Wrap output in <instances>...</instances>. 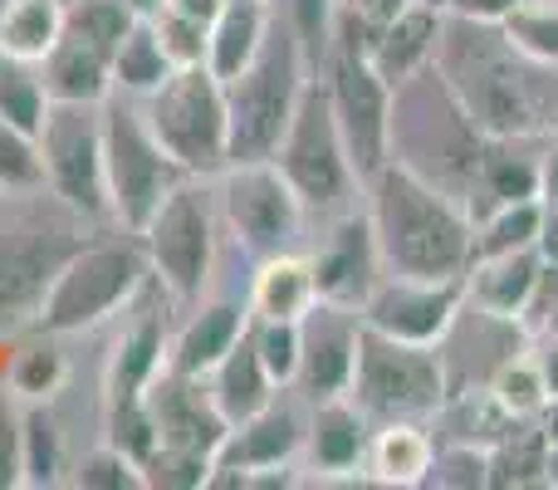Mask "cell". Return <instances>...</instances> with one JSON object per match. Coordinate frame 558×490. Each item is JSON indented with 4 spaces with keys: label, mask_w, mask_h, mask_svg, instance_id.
<instances>
[{
    "label": "cell",
    "mask_w": 558,
    "mask_h": 490,
    "mask_svg": "<svg viewBox=\"0 0 558 490\" xmlns=\"http://www.w3.org/2000/svg\"><path fill=\"white\" fill-rule=\"evenodd\" d=\"M436 69L485 138H544L558 128V69L514 49L490 20L441 15Z\"/></svg>",
    "instance_id": "1"
},
{
    "label": "cell",
    "mask_w": 558,
    "mask_h": 490,
    "mask_svg": "<svg viewBox=\"0 0 558 490\" xmlns=\"http://www.w3.org/2000/svg\"><path fill=\"white\" fill-rule=\"evenodd\" d=\"M363 212L373 222L377 255L387 275L456 279L475 260V222L451 192L387 163L363 182Z\"/></svg>",
    "instance_id": "2"
},
{
    "label": "cell",
    "mask_w": 558,
    "mask_h": 490,
    "mask_svg": "<svg viewBox=\"0 0 558 490\" xmlns=\"http://www.w3.org/2000/svg\"><path fill=\"white\" fill-rule=\"evenodd\" d=\"M485 143L490 138L475 128L465 104L451 94L436 59L392 88V163L451 192L461 206L481 172Z\"/></svg>",
    "instance_id": "3"
},
{
    "label": "cell",
    "mask_w": 558,
    "mask_h": 490,
    "mask_svg": "<svg viewBox=\"0 0 558 490\" xmlns=\"http://www.w3.org/2000/svg\"><path fill=\"white\" fill-rule=\"evenodd\" d=\"M147 279H153V270H147L143 241L113 226V236L84 241L54 270L29 324L39 334H88V328L108 324L113 314H123L143 295Z\"/></svg>",
    "instance_id": "4"
},
{
    "label": "cell",
    "mask_w": 558,
    "mask_h": 490,
    "mask_svg": "<svg viewBox=\"0 0 558 490\" xmlns=\"http://www.w3.org/2000/svg\"><path fill=\"white\" fill-rule=\"evenodd\" d=\"M275 15V10H270ZM314 79L299 35L284 20H270L260 55L241 69L235 79H226V108H231V163H260L275 157L279 138H284L289 118L299 108V94Z\"/></svg>",
    "instance_id": "5"
},
{
    "label": "cell",
    "mask_w": 558,
    "mask_h": 490,
    "mask_svg": "<svg viewBox=\"0 0 558 490\" xmlns=\"http://www.w3.org/2000/svg\"><path fill=\"white\" fill-rule=\"evenodd\" d=\"M104 182H108V222L133 236L186 182V167L147 128L143 98L128 94L104 98Z\"/></svg>",
    "instance_id": "6"
},
{
    "label": "cell",
    "mask_w": 558,
    "mask_h": 490,
    "mask_svg": "<svg viewBox=\"0 0 558 490\" xmlns=\"http://www.w3.org/2000/svg\"><path fill=\"white\" fill-rule=\"evenodd\" d=\"M275 167L284 172V182L294 187V196L304 202L308 222H328V216H343L363 202V182L353 172V157L348 143L338 133L333 104H328L324 79H308L299 108L289 118L284 138L275 147Z\"/></svg>",
    "instance_id": "7"
},
{
    "label": "cell",
    "mask_w": 558,
    "mask_h": 490,
    "mask_svg": "<svg viewBox=\"0 0 558 490\" xmlns=\"http://www.w3.org/2000/svg\"><path fill=\"white\" fill-rule=\"evenodd\" d=\"M147 250L153 279L177 299L196 304L211 289L216 246H221V206H216V177H186L172 196L137 231Z\"/></svg>",
    "instance_id": "8"
},
{
    "label": "cell",
    "mask_w": 558,
    "mask_h": 490,
    "mask_svg": "<svg viewBox=\"0 0 558 490\" xmlns=\"http://www.w3.org/2000/svg\"><path fill=\"white\" fill-rule=\"evenodd\" d=\"M348 397L363 407L373 427L383 422H436L446 407V368L432 344H407L387 338L363 324L357 338V363Z\"/></svg>",
    "instance_id": "9"
},
{
    "label": "cell",
    "mask_w": 558,
    "mask_h": 490,
    "mask_svg": "<svg viewBox=\"0 0 558 490\" xmlns=\"http://www.w3.org/2000/svg\"><path fill=\"white\" fill-rule=\"evenodd\" d=\"M147 128L186 167V177H221L231 167V108L226 84L206 64L172 69L162 88L143 98Z\"/></svg>",
    "instance_id": "10"
},
{
    "label": "cell",
    "mask_w": 558,
    "mask_h": 490,
    "mask_svg": "<svg viewBox=\"0 0 558 490\" xmlns=\"http://www.w3.org/2000/svg\"><path fill=\"white\" fill-rule=\"evenodd\" d=\"M216 206H221V231L251 260L279 255V250H304L308 212L275 167V157L260 163H231L216 177Z\"/></svg>",
    "instance_id": "11"
},
{
    "label": "cell",
    "mask_w": 558,
    "mask_h": 490,
    "mask_svg": "<svg viewBox=\"0 0 558 490\" xmlns=\"http://www.w3.org/2000/svg\"><path fill=\"white\" fill-rule=\"evenodd\" d=\"M304 427H308V403L294 387H279L260 413L235 422L216 446V471L211 486H275L294 481L299 452H304Z\"/></svg>",
    "instance_id": "12"
},
{
    "label": "cell",
    "mask_w": 558,
    "mask_h": 490,
    "mask_svg": "<svg viewBox=\"0 0 558 490\" xmlns=\"http://www.w3.org/2000/svg\"><path fill=\"white\" fill-rule=\"evenodd\" d=\"M39 153H45L49 192L88 222H108L104 104H49V118L39 128Z\"/></svg>",
    "instance_id": "13"
},
{
    "label": "cell",
    "mask_w": 558,
    "mask_h": 490,
    "mask_svg": "<svg viewBox=\"0 0 558 490\" xmlns=\"http://www.w3.org/2000/svg\"><path fill=\"white\" fill-rule=\"evenodd\" d=\"M45 192L49 187H39V192H0V202H5V222H0V328H10L15 319H35L54 270L78 250V246L54 250L45 241L49 222L39 216Z\"/></svg>",
    "instance_id": "14"
},
{
    "label": "cell",
    "mask_w": 558,
    "mask_h": 490,
    "mask_svg": "<svg viewBox=\"0 0 558 490\" xmlns=\"http://www.w3.org/2000/svg\"><path fill=\"white\" fill-rule=\"evenodd\" d=\"M465 304V275L456 279H412V275H383L373 295L363 299V324L387 338H407V344H441L451 319Z\"/></svg>",
    "instance_id": "15"
},
{
    "label": "cell",
    "mask_w": 558,
    "mask_h": 490,
    "mask_svg": "<svg viewBox=\"0 0 558 490\" xmlns=\"http://www.w3.org/2000/svg\"><path fill=\"white\" fill-rule=\"evenodd\" d=\"M357 338H363V314H357L353 304L318 299V304L299 319L294 393L304 397V403H324V397L348 393L353 363H357Z\"/></svg>",
    "instance_id": "16"
},
{
    "label": "cell",
    "mask_w": 558,
    "mask_h": 490,
    "mask_svg": "<svg viewBox=\"0 0 558 490\" xmlns=\"http://www.w3.org/2000/svg\"><path fill=\"white\" fill-rule=\"evenodd\" d=\"M308 260H314L318 299L353 304V309H363V299L373 295V285L387 275L363 202H357L353 212H343V216L318 222V241L308 246Z\"/></svg>",
    "instance_id": "17"
},
{
    "label": "cell",
    "mask_w": 558,
    "mask_h": 490,
    "mask_svg": "<svg viewBox=\"0 0 558 490\" xmlns=\"http://www.w3.org/2000/svg\"><path fill=\"white\" fill-rule=\"evenodd\" d=\"M524 344H530V334L520 328V319L490 314V309L465 299L461 314L451 319V328H446L441 344H436L441 368H446V397L485 393L495 368H500L510 354H520Z\"/></svg>",
    "instance_id": "18"
},
{
    "label": "cell",
    "mask_w": 558,
    "mask_h": 490,
    "mask_svg": "<svg viewBox=\"0 0 558 490\" xmlns=\"http://www.w3.org/2000/svg\"><path fill=\"white\" fill-rule=\"evenodd\" d=\"M143 403H147V417H153V427H157V446H186V452L216 456L221 437L231 432V422L221 417L206 378L162 368V373L147 383Z\"/></svg>",
    "instance_id": "19"
},
{
    "label": "cell",
    "mask_w": 558,
    "mask_h": 490,
    "mask_svg": "<svg viewBox=\"0 0 558 490\" xmlns=\"http://www.w3.org/2000/svg\"><path fill=\"white\" fill-rule=\"evenodd\" d=\"M367 442H373V422L353 397H324L308 403L304 427V452H299V471L318 476V481H363Z\"/></svg>",
    "instance_id": "20"
},
{
    "label": "cell",
    "mask_w": 558,
    "mask_h": 490,
    "mask_svg": "<svg viewBox=\"0 0 558 490\" xmlns=\"http://www.w3.org/2000/svg\"><path fill=\"white\" fill-rule=\"evenodd\" d=\"M147 285L133 304L123 309V334L113 338V354H108V373H104V407H123V403H143L147 383L167 368V319L157 309L143 304Z\"/></svg>",
    "instance_id": "21"
},
{
    "label": "cell",
    "mask_w": 558,
    "mask_h": 490,
    "mask_svg": "<svg viewBox=\"0 0 558 490\" xmlns=\"http://www.w3.org/2000/svg\"><path fill=\"white\" fill-rule=\"evenodd\" d=\"M251 328V304L245 299H196L192 314L172 328V344H167V368L177 373L206 378L226 354L235 348V338Z\"/></svg>",
    "instance_id": "22"
},
{
    "label": "cell",
    "mask_w": 558,
    "mask_h": 490,
    "mask_svg": "<svg viewBox=\"0 0 558 490\" xmlns=\"http://www.w3.org/2000/svg\"><path fill=\"white\" fill-rule=\"evenodd\" d=\"M539 143L544 138H490V143H485L481 172H475L471 196H465L471 222L495 212V206L539 196Z\"/></svg>",
    "instance_id": "23"
},
{
    "label": "cell",
    "mask_w": 558,
    "mask_h": 490,
    "mask_svg": "<svg viewBox=\"0 0 558 490\" xmlns=\"http://www.w3.org/2000/svg\"><path fill=\"white\" fill-rule=\"evenodd\" d=\"M39 79L54 104H104L113 94V49L64 25L59 45L39 64Z\"/></svg>",
    "instance_id": "24"
},
{
    "label": "cell",
    "mask_w": 558,
    "mask_h": 490,
    "mask_svg": "<svg viewBox=\"0 0 558 490\" xmlns=\"http://www.w3.org/2000/svg\"><path fill=\"white\" fill-rule=\"evenodd\" d=\"M441 15H446V10L412 0V5L397 10V15L387 20V25H377V29H373L367 59H373V69H377V74H383L392 88L436 59V39H441Z\"/></svg>",
    "instance_id": "25"
},
{
    "label": "cell",
    "mask_w": 558,
    "mask_h": 490,
    "mask_svg": "<svg viewBox=\"0 0 558 490\" xmlns=\"http://www.w3.org/2000/svg\"><path fill=\"white\" fill-rule=\"evenodd\" d=\"M432 456H436V432L426 422H383L373 427V442H367L363 481L387 490L426 486Z\"/></svg>",
    "instance_id": "26"
},
{
    "label": "cell",
    "mask_w": 558,
    "mask_h": 490,
    "mask_svg": "<svg viewBox=\"0 0 558 490\" xmlns=\"http://www.w3.org/2000/svg\"><path fill=\"white\" fill-rule=\"evenodd\" d=\"M245 304H251V319H289V324H299L318 304L308 250H279V255L255 260V279Z\"/></svg>",
    "instance_id": "27"
},
{
    "label": "cell",
    "mask_w": 558,
    "mask_h": 490,
    "mask_svg": "<svg viewBox=\"0 0 558 490\" xmlns=\"http://www.w3.org/2000/svg\"><path fill=\"white\" fill-rule=\"evenodd\" d=\"M539 270H544L539 246L505 250V255H481V260H471V270H465V299L490 309V314L520 319V309L530 304L534 285H539Z\"/></svg>",
    "instance_id": "28"
},
{
    "label": "cell",
    "mask_w": 558,
    "mask_h": 490,
    "mask_svg": "<svg viewBox=\"0 0 558 490\" xmlns=\"http://www.w3.org/2000/svg\"><path fill=\"white\" fill-rule=\"evenodd\" d=\"M206 387H211L216 407H221L226 422H245L251 413H260L265 403L279 393V383L270 378V368L260 363V354H255V338L251 328H245L241 338H235V348L221 358V363L206 373Z\"/></svg>",
    "instance_id": "29"
},
{
    "label": "cell",
    "mask_w": 558,
    "mask_h": 490,
    "mask_svg": "<svg viewBox=\"0 0 558 490\" xmlns=\"http://www.w3.org/2000/svg\"><path fill=\"white\" fill-rule=\"evenodd\" d=\"M270 0H226V10L211 20V39H206V69L216 79H235L255 55H260L265 35H270Z\"/></svg>",
    "instance_id": "30"
},
{
    "label": "cell",
    "mask_w": 558,
    "mask_h": 490,
    "mask_svg": "<svg viewBox=\"0 0 558 490\" xmlns=\"http://www.w3.org/2000/svg\"><path fill=\"white\" fill-rule=\"evenodd\" d=\"M549 432L539 417L510 422L490 442V490H534L549 486Z\"/></svg>",
    "instance_id": "31"
},
{
    "label": "cell",
    "mask_w": 558,
    "mask_h": 490,
    "mask_svg": "<svg viewBox=\"0 0 558 490\" xmlns=\"http://www.w3.org/2000/svg\"><path fill=\"white\" fill-rule=\"evenodd\" d=\"M64 35V0H5L0 5V55L20 64H45Z\"/></svg>",
    "instance_id": "32"
},
{
    "label": "cell",
    "mask_w": 558,
    "mask_h": 490,
    "mask_svg": "<svg viewBox=\"0 0 558 490\" xmlns=\"http://www.w3.org/2000/svg\"><path fill=\"white\" fill-rule=\"evenodd\" d=\"M167 74H172V59L162 55V45H157L147 15H137L133 25L123 29L118 49H113V94L147 98L153 88H162Z\"/></svg>",
    "instance_id": "33"
},
{
    "label": "cell",
    "mask_w": 558,
    "mask_h": 490,
    "mask_svg": "<svg viewBox=\"0 0 558 490\" xmlns=\"http://www.w3.org/2000/svg\"><path fill=\"white\" fill-rule=\"evenodd\" d=\"M64 481V432L49 403H25L20 413V486H59Z\"/></svg>",
    "instance_id": "34"
},
{
    "label": "cell",
    "mask_w": 558,
    "mask_h": 490,
    "mask_svg": "<svg viewBox=\"0 0 558 490\" xmlns=\"http://www.w3.org/2000/svg\"><path fill=\"white\" fill-rule=\"evenodd\" d=\"M485 393H490V403L500 407L505 417H514V422L544 417V407H549V383H544V368H539V358H534V344H524L520 354L505 358Z\"/></svg>",
    "instance_id": "35"
},
{
    "label": "cell",
    "mask_w": 558,
    "mask_h": 490,
    "mask_svg": "<svg viewBox=\"0 0 558 490\" xmlns=\"http://www.w3.org/2000/svg\"><path fill=\"white\" fill-rule=\"evenodd\" d=\"M69 383V358L54 344H29L10 358L5 368V397L10 403H54Z\"/></svg>",
    "instance_id": "36"
},
{
    "label": "cell",
    "mask_w": 558,
    "mask_h": 490,
    "mask_svg": "<svg viewBox=\"0 0 558 490\" xmlns=\"http://www.w3.org/2000/svg\"><path fill=\"white\" fill-rule=\"evenodd\" d=\"M49 88L39 79V64H20V59L0 55V123L20 128V133H35L49 118Z\"/></svg>",
    "instance_id": "37"
},
{
    "label": "cell",
    "mask_w": 558,
    "mask_h": 490,
    "mask_svg": "<svg viewBox=\"0 0 558 490\" xmlns=\"http://www.w3.org/2000/svg\"><path fill=\"white\" fill-rule=\"evenodd\" d=\"M544 231V202L530 196V202H510L495 206V212L475 216V260L481 255H505V250H524L539 246Z\"/></svg>",
    "instance_id": "38"
},
{
    "label": "cell",
    "mask_w": 558,
    "mask_h": 490,
    "mask_svg": "<svg viewBox=\"0 0 558 490\" xmlns=\"http://www.w3.org/2000/svg\"><path fill=\"white\" fill-rule=\"evenodd\" d=\"M426 486L432 490H490V446L485 442H461V437L436 442Z\"/></svg>",
    "instance_id": "39"
},
{
    "label": "cell",
    "mask_w": 558,
    "mask_h": 490,
    "mask_svg": "<svg viewBox=\"0 0 558 490\" xmlns=\"http://www.w3.org/2000/svg\"><path fill=\"white\" fill-rule=\"evenodd\" d=\"M500 29L514 39V49H524L530 59L558 69V0H520L500 20Z\"/></svg>",
    "instance_id": "40"
},
{
    "label": "cell",
    "mask_w": 558,
    "mask_h": 490,
    "mask_svg": "<svg viewBox=\"0 0 558 490\" xmlns=\"http://www.w3.org/2000/svg\"><path fill=\"white\" fill-rule=\"evenodd\" d=\"M270 10L299 35V45H304L308 64H314V74H318V64L328 59V45H333L338 0H270Z\"/></svg>",
    "instance_id": "41"
},
{
    "label": "cell",
    "mask_w": 558,
    "mask_h": 490,
    "mask_svg": "<svg viewBox=\"0 0 558 490\" xmlns=\"http://www.w3.org/2000/svg\"><path fill=\"white\" fill-rule=\"evenodd\" d=\"M39 187H49L39 138L0 123V192H39Z\"/></svg>",
    "instance_id": "42"
},
{
    "label": "cell",
    "mask_w": 558,
    "mask_h": 490,
    "mask_svg": "<svg viewBox=\"0 0 558 490\" xmlns=\"http://www.w3.org/2000/svg\"><path fill=\"white\" fill-rule=\"evenodd\" d=\"M147 25H153L157 45H162V55L172 59V69H186V64H206V39H211V25H202V20H186L177 15V10H143Z\"/></svg>",
    "instance_id": "43"
},
{
    "label": "cell",
    "mask_w": 558,
    "mask_h": 490,
    "mask_svg": "<svg viewBox=\"0 0 558 490\" xmlns=\"http://www.w3.org/2000/svg\"><path fill=\"white\" fill-rule=\"evenodd\" d=\"M69 481L88 486V490H137V486H147L143 481V466H137L133 456H128L123 446H113V442H98L94 452L78 456Z\"/></svg>",
    "instance_id": "44"
},
{
    "label": "cell",
    "mask_w": 558,
    "mask_h": 490,
    "mask_svg": "<svg viewBox=\"0 0 558 490\" xmlns=\"http://www.w3.org/2000/svg\"><path fill=\"white\" fill-rule=\"evenodd\" d=\"M211 471H216V456L186 452V446H157V452L143 462V481L147 486H167V490L211 486Z\"/></svg>",
    "instance_id": "45"
},
{
    "label": "cell",
    "mask_w": 558,
    "mask_h": 490,
    "mask_svg": "<svg viewBox=\"0 0 558 490\" xmlns=\"http://www.w3.org/2000/svg\"><path fill=\"white\" fill-rule=\"evenodd\" d=\"M251 338H255V354L260 363L270 368V378L279 387H294L299 373V324L289 319H251Z\"/></svg>",
    "instance_id": "46"
},
{
    "label": "cell",
    "mask_w": 558,
    "mask_h": 490,
    "mask_svg": "<svg viewBox=\"0 0 558 490\" xmlns=\"http://www.w3.org/2000/svg\"><path fill=\"white\" fill-rule=\"evenodd\" d=\"M520 328L534 338H558V265L554 260H544L539 270V285H534L530 304L520 309Z\"/></svg>",
    "instance_id": "47"
},
{
    "label": "cell",
    "mask_w": 558,
    "mask_h": 490,
    "mask_svg": "<svg viewBox=\"0 0 558 490\" xmlns=\"http://www.w3.org/2000/svg\"><path fill=\"white\" fill-rule=\"evenodd\" d=\"M0 486H20V417H10L5 403H0Z\"/></svg>",
    "instance_id": "48"
},
{
    "label": "cell",
    "mask_w": 558,
    "mask_h": 490,
    "mask_svg": "<svg viewBox=\"0 0 558 490\" xmlns=\"http://www.w3.org/2000/svg\"><path fill=\"white\" fill-rule=\"evenodd\" d=\"M412 0H338V10L343 15H353V20H363L367 29H377V25H387V20L397 15V10H407Z\"/></svg>",
    "instance_id": "49"
},
{
    "label": "cell",
    "mask_w": 558,
    "mask_h": 490,
    "mask_svg": "<svg viewBox=\"0 0 558 490\" xmlns=\"http://www.w3.org/2000/svg\"><path fill=\"white\" fill-rule=\"evenodd\" d=\"M520 5V0H446V15H465V20H490V25H500L510 10Z\"/></svg>",
    "instance_id": "50"
},
{
    "label": "cell",
    "mask_w": 558,
    "mask_h": 490,
    "mask_svg": "<svg viewBox=\"0 0 558 490\" xmlns=\"http://www.w3.org/2000/svg\"><path fill=\"white\" fill-rule=\"evenodd\" d=\"M539 202H558V128L539 143Z\"/></svg>",
    "instance_id": "51"
},
{
    "label": "cell",
    "mask_w": 558,
    "mask_h": 490,
    "mask_svg": "<svg viewBox=\"0 0 558 490\" xmlns=\"http://www.w3.org/2000/svg\"><path fill=\"white\" fill-rule=\"evenodd\" d=\"M153 5L177 10V15H186V20H202V25H211V20L226 10V0H153ZM153 5H147V10H153Z\"/></svg>",
    "instance_id": "52"
},
{
    "label": "cell",
    "mask_w": 558,
    "mask_h": 490,
    "mask_svg": "<svg viewBox=\"0 0 558 490\" xmlns=\"http://www.w3.org/2000/svg\"><path fill=\"white\" fill-rule=\"evenodd\" d=\"M534 358H539V368H544L549 397H558V338H534Z\"/></svg>",
    "instance_id": "53"
},
{
    "label": "cell",
    "mask_w": 558,
    "mask_h": 490,
    "mask_svg": "<svg viewBox=\"0 0 558 490\" xmlns=\"http://www.w3.org/2000/svg\"><path fill=\"white\" fill-rule=\"evenodd\" d=\"M539 250L544 260L558 265V202H544V231H539Z\"/></svg>",
    "instance_id": "54"
},
{
    "label": "cell",
    "mask_w": 558,
    "mask_h": 490,
    "mask_svg": "<svg viewBox=\"0 0 558 490\" xmlns=\"http://www.w3.org/2000/svg\"><path fill=\"white\" fill-rule=\"evenodd\" d=\"M544 432H549V442H558V397H549V407H544Z\"/></svg>",
    "instance_id": "55"
},
{
    "label": "cell",
    "mask_w": 558,
    "mask_h": 490,
    "mask_svg": "<svg viewBox=\"0 0 558 490\" xmlns=\"http://www.w3.org/2000/svg\"><path fill=\"white\" fill-rule=\"evenodd\" d=\"M549 486H558V442H554V452H549Z\"/></svg>",
    "instance_id": "56"
},
{
    "label": "cell",
    "mask_w": 558,
    "mask_h": 490,
    "mask_svg": "<svg viewBox=\"0 0 558 490\" xmlns=\"http://www.w3.org/2000/svg\"><path fill=\"white\" fill-rule=\"evenodd\" d=\"M422 5H436V10H446V0H422Z\"/></svg>",
    "instance_id": "57"
}]
</instances>
